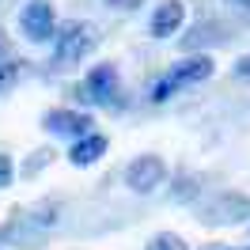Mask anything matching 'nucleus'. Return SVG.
Returning a JSON list of instances; mask_svg holds the SVG:
<instances>
[{
    "instance_id": "obj_1",
    "label": "nucleus",
    "mask_w": 250,
    "mask_h": 250,
    "mask_svg": "<svg viewBox=\"0 0 250 250\" xmlns=\"http://www.w3.org/2000/svg\"><path fill=\"white\" fill-rule=\"evenodd\" d=\"M95 42H99V31H95L87 19L64 23L61 31L53 34V64H57V68H72V64H80L95 49Z\"/></svg>"
},
{
    "instance_id": "obj_2",
    "label": "nucleus",
    "mask_w": 250,
    "mask_h": 250,
    "mask_svg": "<svg viewBox=\"0 0 250 250\" xmlns=\"http://www.w3.org/2000/svg\"><path fill=\"white\" fill-rule=\"evenodd\" d=\"M19 34H23L27 42H38V46L53 42V34H57L53 4H49V0H31V4H23V12H19Z\"/></svg>"
},
{
    "instance_id": "obj_3",
    "label": "nucleus",
    "mask_w": 250,
    "mask_h": 250,
    "mask_svg": "<svg viewBox=\"0 0 250 250\" xmlns=\"http://www.w3.org/2000/svg\"><path fill=\"white\" fill-rule=\"evenodd\" d=\"M80 95L87 99V103H99V106H118V95H122V83H118V68L110 61H99L83 76V87Z\"/></svg>"
},
{
    "instance_id": "obj_4",
    "label": "nucleus",
    "mask_w": 250,
    "mask_h": 250,
    "mask_svg": "<svg viewBox=\"0 0 250 250\" xmlns=\"http://www.w3.org/2000/svg\"><path fill=\"white\" fill-rule=\"evenodd\" d=\"M167 182V163L159 156H152V152H144V156H137L129 167H125V186L133 189V193H156L159 186Z\"/></svg>"
},
{
    "instance_id": "obj_5",
    "label": "nucleus",
    "mask_w": 250,
    "mask_h": 250,
    "mask_svg": "<svg viewBox=\"0 0 250 250\" xmlns=\"http://www.w3.org/2000/svg\"><path fill=\"white\" fill-rule=\"evenodd\" d=\"M42 125H46L53 137H64V141H76V137H83V133H91L95 118L91 114H83V110H68V106H57L49 110L46 118H42Z\"/></svg>"
},
{
    "instance_id": "obj_6",
    "label": "nucleus",
    "mask_w": 250,
    "mask_h": 250,
    "mask_svg": "<svg viewBox=\"0 0 250 250\" xmlns=\"http://www.w3.org/2000/svg\"><path fill=\"white\" fill-rule=\"evenodd\" d=\"M208 224H250V197L247 193H220L216 201L205 208Z\"/></svg>"
},
{
    "instance_id": "obj_7",
    "label": "nucleus",
    "mask_w": 250,
    "mask_h": 250,
    "mask_svg": "<svg viewBox=\"0 0 250 250\" xmlns=\"http://www.w3.org/2000/svg\"><path fill=\"white\" fill-rule=\"evenodd\" d=\"M212 68H216V64H212L208 53H189V57H182V61L174 64L167 76H171L178 87H189V83H205V80L212 76Z\"/></svg>"
},
{
    "instance_id": "obj_8",
    "label": "nucleus",
    "mask_w": 250,
    "mask_h": 250,
    "mask_svg": "<svg viewBox=\"0 0 250 250\" xmlns=\"http://www.w3.org/2000/svg\"><path fill=\"white\" fill-rule=\"evenodd\" d=\"M110 141L103 137V133H83V137H76V141L68 144V163L72 167H91V163H99V159L106 156Z\"/></svg>"
},
{
    "instance_id": "obj_9",
    "label": "nucleus",
    "mask_w": 250,
    "mask_h": 250,
    "mask_svg": "<svg viewBox=\"0 0 250 250\" xmlns=\"http://www.w3.org/2000/svg\"><path fill=\"white\" fill-rule=\"evenodd\" d=\"M182 23H186V8H182V0H163L156 12H152L148 31H152V38H171V34H178Z\"/></svg>"
},
{
    "instance_id": "obj_10",
    "label": "nucleus",
    "mask_w": 250,
    "mask_h": 250,
    "mask_svg": "<svg viewBox=\"0 0 250 250\" xmlns=\"http://www.w3.org/2000/svg\"><path fill=\"white\" fill-rule=\"evenodd\" d=\"M178 91H182V87H178L171 76H159V80H152V87H148V99H152V103H167V99H174Z\"/></svg>"
},
{
    "instance_id": "obj_11",
    "label": "nucleus",
    "mask_w": 250,
    "mask_h": 250,
    "mask_svg": "<svg viewBox=\"0 0 250 250\" xmlns=\"http://www.w3.org/2000/svg\"><path fill=\"white\" fill-rule=\"evenodd\" d=\"M16 80H19V61L0 57V95H8V87H16Z\"/></svg>"
},
{
    "instance_id": "obj_12",
    "label": "nucleus",
    "mask_w": 250,
    "mask_h": 250,
    "mask_svg": "<svg viewBox=\"0 0 250 250\" xmlns=\"http://www.w3.org/2000/svg\"><path fill=\"white\" fill-rule=\"evenodd\" d=\"M144 250H186V243H182L174 231H163V235H156V239H152Z\"/></svg>"
},
{
    "instance_id": "obj_13",
    "label": "nucleus",
    "mask_w": 250,
    "mask_h": 250,
    "mask_svg": "<svg viewBox=\"0 0 250 250\" xmlns=\"http://www.w3.org/2000/svg\"><path fill=\"white\" fill-rule=\"evenodd\" d=\"M12 174H16V171H12V159L0 156V186H8V182H12Z\"/></svg>"
},
{
    "instance_id": "obj_14",
    "label": "nucleus",
    "mask_w": 250,
    "mask_h": 250,
    "mask_svg": "<svg viewBox=\"0 0 250 250\" xmlns=\"http://www.w3.org/2000/svg\"><path fill=\"white\" fill-rule=\"evenodd\" d=\"M235 76H239V80H250V57H239V61H235Z\"/></svg>"
},
{
    "instance_id": "obj_15",
    "label": "nucleus",
    "mask_w": 250,
    "mask_h": 250,
    "mask_svg": "<svg viewBox=\"0 0 250 250\" xmlns=\"http://www.w3.org/2000/svg\"><path fill=\"white\" fill-rule=\"evenodd\" d=\"M224 4L235 8V12H247V16H250V0H224Z\"/></svg>"
},
{
    "instance_id": "obj_16",
    "label": "nucleus",
    "mask_w": 250,
    "mask_h": 250,
    "mask_svg": "<svg viewBox=\"0 0 250 250\" xmlns=\"http://www.w3.org/2000/svg\"><path fill=\"white\" fill-rule=\"evenodd\" d=\"M110 8H137V0H106Z\"/></svg>"
},
{
    "instance_id": "obj_17",
    "label": "nucleus",
    "mask_w": 250,
    "mask_h": 250,
    "mask_svg": "<svg viewBox=\"0 0 250 250\" xmlns=\"http://www.w3.org/2000/svg\"><path fill=\"white\" fill-rule=\"evenodd\" d=\"M0 57H4V38H0Z\"/></svg>"
}]
</instances>
